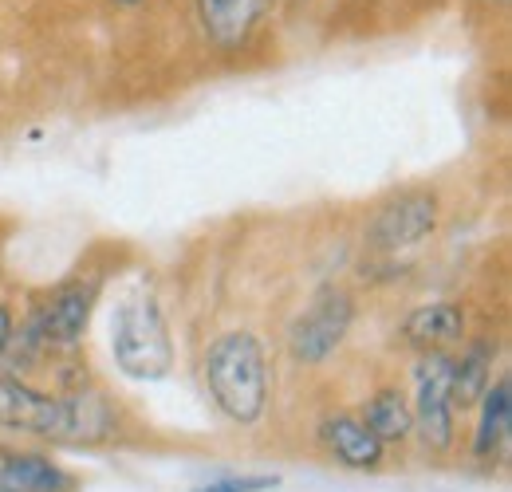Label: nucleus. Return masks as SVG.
<instances>
[{
  "instance_id": "nucleus-1",
  "label": "nucleus",
  "mask_w": 512,
  "mask_h": 492,
  "mask_svg": "<svg viewBox=\"0 0 512 492\" xmlns=\"http://www.w3.org/2000/svg\"><path fill=\"white\" fill-rule=\"evenodd\" d=\"M0 430L36 433L52 441H99L115 430V418L99 394H44L28 382L0 374Z\"/></svg>"
},
{
  "instance_id": "nucleus-2",
  "label": "nucleus",
  "mask_w": 512,
  "mask_h": 492,
  "mask_svg": "<svg viewBox=\"0 0 512 492\" xmlns=\"http://www.w3.org/2000/svg\"><path fill=\"white\" fill-rule=\"evenodd\" d=\"M205 382L217 402V410L237 422L253 426L260 422L268 406V367L264 351L249 331H225L209 351H205Z\"/></svg>"
},
{
  "instance_id": "nucleus-3",
  "label": "nucleus",
  "mask_w": 512,
  "mask_h": 492,
  "mask_svg": "<svg viewBox=\"0 0 512 492\" xmlns=\"http://www.w3.org/2000/svg\"><path fill=\"white\" fill-rule=\"evenodd\" d=\"M111 351H115V367L134 382L166 378L174 367V343H170L166 319H162L158 300L146 288H134L115 304Z\"/></svg>"
},
{
  "instance_id": "nucleus-4",
  "label": "nucleus",
  "mask_w": 512,
  "mask_h": 492,
  "mask_svg": "<svg viewBox=\"0 0 512 492\" xmlns=\"http://www.w3.org/2000/svg\"><path fill=\"white\" fill-rule=\"evenodd\" d=\"M453 359L446 351H426V359L414 370V430L430 449H449L453 445Z\"/></svg>"
},
{
  "instance_id": "nucleus-5",
  "label": "nucleus",
  "mask_w": 512,
  "mask_h": 492,
  "mask_svg": "<svg viewBox=\"0 0 512 492\" xmlns=\"http://www.w3.org/2000/svg\"><path fill=\"white\" fill-rule=\"evenodd\" d=\"M351 296L343 288H320L316 300L308 304V311L292 323L288 331V347H292V359L304 363V367H316L323 363L347 335L351 327Z\"/></svg>"
},
{
  "instance_id": "nucleus-6",
  "label": "nucleus",
  "mask_w": 512,
  "mask_h": 492,
  "mask_svg": "<svg viewBox=\"0 0 512 492\" xmlns=\"http://www.w3.org/2000/svg\"><path fill=\"white\" fill-rule=\"evenodd\" d=\"M434 225H438V197L418 189V193H402L398 201L379 209V217L371 225V237L383 248H406L418 245L422 237H430Z\"/></svg>"
},
{
  "instance_id": "nucleus-7",
  "label": "nucleus",
  "mask_w": 512,
  "mask_h": 492,
  "mask_svg": "<svg viewBox=\"0 0 512 492\" xmlns=\"http://www.w3.org/2000/svg\"><path fill=\"white\" fill-rule=\"evenodd\" d=\"M91 304H95V284H71L64 292H56L52 304L40 315V335L60 347L79 343L87 331V319H91Z\"/></svg>"
},
{
  "instance_id": "nucleus-8",
  "label": "nucleus",
  "mask_w": 512,
  "mask_h": 492,
  "mask_svg": "<svg viewBox=\"0 0 512 492\" xmlns=\"http://www.w3.org/2000/svg\"><path fill=\"white\" fill-rule=\"evenodd\" d=\"M323 441L347 469H379L383 465V441L367 430L363 418H351V414L327 418L323 422Z\"/></svg>"
},
{
  "instance_id": "nucleus-9",
  "label": "nucleus",
  "mask_w": 512,
  "mask_h": 492,
  "mask_svg": "<svg viewBox=\"0 0 512 492\" xmlns=\"http://www.w3.org/2000/svg\"><path fill=\"white\" fill-rule=\"evenodd\" d=\"M0 489L75 492V477L40 453H0Z\"/></svg>"
},
{
  "instance_id": "nucleus-10",
  "label": "nucleus",
  "mask_w": 512,
  "mask_h": 492,
  "mask_svg": "<svg viewBox=\"0 0 512 492\" xmlns=\"http://www.w3.org/2000/svg\"><path fill=\"white\" fill-rule=\"evenodd\" d=\"M465 335V315L457 304H426L406 315V339L422 351H442Z\"/></svg>"
},
{
  "instance_id": "nucleus-11",
  "label": "nucleus",
  "mask_w": 512,
  "mask_h": 492,
  "mask_svg": "<svg viewBox=\"0 0 512 492\" xmlns=\"http://www.w3.org/2000/svg\"><path fill=\"white\" fill-rule=\"evenodd\" d=\"M197 8H201V20H205L209 36L217 44L233 48L253 28L256 12L264 8V0H197Z\"/></svg>"
},
{
  "instance_id": "nucleus-12",
  "label": "nucleus",
  "mask_w": 512,
  "mask_h": 492,
  "mask_svg": "<svg viewBox=\"0 0 512 492\" xmlns=\"http://www.w3.org/2000/svg\"><path fill=\"white\" fill-rule=\"evenodd\" d=\"M489 367H493V347L489 343H473L461 359H453V382H449V394H453V410H469L481 402V394L493 386L489 378Z\"/></svg>"
},
{
  "instance_id": "nucleus-13",
  "label": "nucleus",
  "mask_w": 512,
  "mask_h": 492,
  "mask_svg": "<svg viewBox=\"0 0 512 492\" xmlns=\"http://www.w3.org/2000/svg\"><path fill=\"white\" fill-rule=\"evenodd\" d=\"M481 422H477V437H473V457H493L501 449V441L509 437L512 426V402H509V378H501L497 386H489L481 394Z\"/></svg>"
},
{
  "instance_id": "nucleus-14",
  "label": "nucleus",
  "mask_w": 512,
  "mask_h": 492,
  "mask_svg": "<svg viewBox=\"0 0 512 492\" xmlns=\"http://www.w3.org/2000/svg\"><path fill=\"white\" fill-rule=\"evenodd\" d=\"M367 430L375 433L379 441H406L414 430V414L406 406V398L398 390H379L371 402H367V414H363Z\"/></svg>"
},
{
  "instance_id": "nucleus-15",
  "label": "nucleus",
  "mask_w": 512,
  "mask_h": 492,
  "mask_svg": "<svg viewBox=\"0 0 512 492\" xmlns=\"http://www.w3.org/2000/svg\"><path fill=\"white\" fill-rule=\"evenodd\" d=\"M276 477H225V481H209L201 485L197 492H260V489H272Z\"/></svg>"
},
{
  "instance_id": "nucleus-16",
  "label": "nucleus",
  "mask_w": 512,
  "mask_h": 492,
  "mask_svg": "<svg viewBox=\"0 0 512 492\" xmlns=\"http://www.w3.org/2000/svg\"><path fill=\"white\" fill-rule=\"evenodd\" d=\"M8 339H12V315L8 308H0V355L8 351Z\"/></svg>"
},
{
  "instance_id": "nucleus-17",
  "label": "nucleus",
  "mask_w": 512,
  "mask_h": 492,
  "mask_svg": "<svg viewBox=\"0 0 512 492\" xmlns=\"http://www.w3.org/2000/svg\"><path fill=\"white\" fill-rule=\"evenodd\" d=\"M119 4H138V0H119Z\"/></svg>"
},
{
  "instance_id": "nucleus-18",
  "label": "nucleus",
  "mask_w": 512,
  "mask_h": 492,
  "mask_svg": "<svg viewBox=\"0 0 512 492\" xmlns=\"http://www.w3.org/2000/svg\"><path fill=\"white\" fill-rule=\"evenodd\" d=\"M0 492H12V489H0Z\"/></svg>"
}]
</instances>
